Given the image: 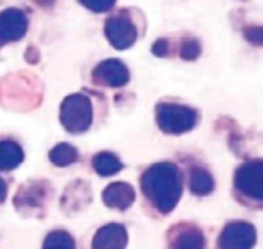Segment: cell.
<instances>
[{"label":"cell","instance_id":"1","mask_svg":"<svg viewBox=\"0 0 263 249\" xmlns=\"http://www.w3.org/2000/svg\"><path fill=\"white\" fill-rule=\"evenodd\" d=\"M149 203L162 214H170L182 197V177L174 163L162 162L149 166L140 180Z\"/></svg>","mask_w":263,"mask_h":249},{"label":"cell","instance_id":"2","mask_svg":"<svg viewBox=\"0 0 263 249\" xmlns=\"http://www.w3.org/2000/svg\"><path fill=\"white\" fill-rule=\"evenodd\" d=\"M60 122L72 134L85 132L92 123V105L83 94H71L60 105Z\"/></svg>","mask_w":263,"mask_h":249},{"label":"cell","instance_id":"3","mask_svg":"<svg viewBox=\"0 0 263 249\" xmlns=\"http://www.w3.org/2000/svg\"><path fill=\"white\" fill-rule=\"evenodd\" d=\"M157 125L166 134H183L193 129L197 123L196 109L177 105V103H160L156 108Z\"/></svg>","mask_w":263,"mask_h":249},{"label":"cell","instance_id":"4","mask_svg":"<svg viewBox=\"0 0 263 249\" xmlns=\"http://www.w3.org/2000/svg\"><path fill=\"white\" fill-rule=\"evenodd\" d=\"M236 189L256 202L263 200V163L260 159L245 162L234 176Z\"/></svg>","mask_w":263,"mask_h":249},{"label":"cell","instance_id":"5","mask_svg":"<svg viewBox=\"0 0 263 249\" xmlns=\"http://www.w3.org/2000/svg\"><path fill=\"white\" fill-rule=\"evenodd\" d=\"M257 242V231L248 222H230L220 237L219 248L220 249H253Z\"/></svg>","mask_w":263,"mask_h":249},{"label":"cell","instance_id":"6","mask_svg":"<svg viewBox=\"0 0 263 249\" xmlns=\"http://www.w3.org/2000/svg\"><path fill=\"white\" fill-rule=\"evenodd\" d=\"M105 35L116 49H126L133 46V43L136 42L137 29L126 15L117 14L106 20Z\"/></svg>","mask_w":263,"mask_h":249},{"label":"cell","instance_id":"7","mask_svg":"<svg viewBox=\"0 0 263 249\" xmlns=\"http://www.w3.org/2000/svg\"><path fill=\"white\" fill-rule=\"evenodd\" d=\"M92 79L99 85L120 88L128 83L129 72H128V68L120 60L108 59L105 62H100L96 66V69L92 71Z\"/></svg>","mask_w":263,"mask_h":249},{"label":"cell","instance_id":"8","mask_svg":"<svg viewBox=\"0 0 263 249\" xmlns=\"http://www.w3.org/2000/svg\"><path fill=\"white\" fill-rule=\"evenodd\" d=\"M28 29V18L23 11L8 8L0 12V42L20 40Z\"/></svg>","mask_w":263,"mask_h":249},{"label":"cell","instance_id":"9","mask_svg":"<svg viewBox=\"0 0 263 249\" xmlns=\"http://www.w3.org/2000/svg\"><path fill=\"white\" fill-rule=\"evenodd\" d=\"M102 200L111 209L126 211L136 200V191L129 183L116 182L106 186V189L102 193Z\"/></svg>","mask_w":263,"mask_h":249},{"label":"cell","instance_id":"10","mask_svg":"<svg viewBox=\"0 0 263 249\" xmlns=\"http://www.w3.org/2000/svg\"><path fill=\"white\" fill-rule=\"evenodd\" d=\"M126 245L128 233L120 223L102 226L92 239V249H126Z\"/></svg>","mask_w":263,"mask_h":249},{"label":"cell","instance_id":"11","mask_svg":"<svg viewBox=\"0 0 263 249\" xmlns=\"http://www.w3.org/2000/svg\"><path fill=\"white\" fill-rule=\"evenodd\" d=\"M176 234L170 237L171 249H205L203 233L193 225H182L174 229Z\"/></svg>","mask_w":263,"mask_h":249},{"label":"cell","instance_id":"12","mask_svg":"<svg viewBox=\"0 0 263 249\" xmlns=\"http://www.w3.org/2000/svg\"><path fill=\"white\" fill-rule=\"evenodd\" d=\"M23 151L20 145L12 140L0 142V171H12L23 162Z\"/></svg>","mask_w":263,"mask_h":249},{"label":"cell","instance_id":"13","mask_svg":"<svg viewBox=\"0 0 263 249\" xmlns=\"http://www.w3.org/2000/svg\"><path fill=\"white\" fill-rule=\"evenodd\" d=\"M214 179L213 176L197 166V168H193L191 169V174H190V189L194 196H199V197H203V196H208L214 191Z\"/></svg>","mask_w":263,"mask_h":249},{"label":"cell","instance_id":"14","mask_svg":"<svg viewBox=\"0 0 263 249\" xmlns=\"http://www.w3.org/2000/svg\"><path fill=\"white\" fill-rule=\"evenodd\" d=\"M92 168L94 171L102 176V177H111L114 174H117L123 165L120 162V159L112 154V152H108V151H103V152H99L94 156L92 159Z\"/></svg>","mask_w":263,"mask_h":249},{"label":"cell","instance_id":"15","mask_svg":"<svg viewBox=\"0 0 263 249\" xmlns=\"http://www.w3.org/2000/svg\"><path fill=\"white\" fill-rule=\"evenodd\" d=\"M45 197V189L43 188H37V185L31 183L28 186H23L20 189L18 194H15V200H14V205L18 206L20 209L22 208H35V206H40L42 205V200Z\"/></svg>","mask_w":263,"mask_h":249},{"label":"cell","instance_id":"16","mask_svg":"<svg viewBox=\"0 0 263 249\" xmlns=\"http://www.w3.org/2000/svg\"><path fill=\"white\" fill-rule=\"evenodd\" d=\"M77 159H79V152L69 143H59L49 151V160L60 168L76 163Z\"/></svg>","mask_w":263,"mask_h":249},{"label":"cell","instance_id":"17","mask_svg":"<svg viewBox=\"0 0 263 249\" xmlns=\"http://www.w3.org/2000/svg\"><path fill=\"white\" fill-rule=\"evenodd\" d=\"M42 249H76V242L66 231L57 229L46 236Z\"/></svg>","mask_w":263,"mask_h":249},{"label":"cell","instance_id":"18","mask_svg":"<svg viewBox=\"0 0 263 249\" xmlns=\"http://www.w3.org/2000/svg\"><path fill=\"white\" fill-rule=\"evenodd\" d=\"M200 51H202V48H200L199 42L194 40V39H186L182 43V46H180V55L185 60H194V59H197L200 55Z\"/></svg>","mask_w":263,"mask_h":249},{"label":"cell","instance_id":"19","mask_svg":"<svg viewBox=\"0 0 263 249\" xmlns=\"http://www.w3.org/2000/svg\"><path fill=\"white\" fill-rule=\"evenodd\" d=\"M85 8L94 11V12H105L109 11L114 5L116 0H79Z\"/></svg>","mask_w":263,"mask_h":249},{"label":"cell","instance_id":"20","mask_svg":"<svg viewBox=\"0 0 263 249\" xmlns=\"http://www.w3.org/2000/svg\"><path fill=\"white\" fill-rule=\"evenodd\" d=\"M153 52L156 55H166L168 54V42L166 40H157L153 46Z\"/></svg>","mask_w":263,"mask_h":249},{"label":"cell","instance_id":"21","mask_svg":"<svg viewBox=\"0 0 263 249\" xmlns=\"http://www.w3.org/2000/svg\"><path fill=\"white\" fill-rule=\"evenodd\" d=\"M6 196H8V185H6V182L0 177V203L5 202Z\"/></svg>","mask_w":263,"mask_h":249}]
</instances>
